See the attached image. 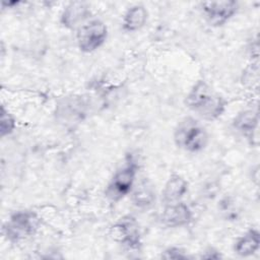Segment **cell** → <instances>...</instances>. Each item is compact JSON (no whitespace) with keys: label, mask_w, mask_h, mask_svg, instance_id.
Here are the masks:
<instances>
[{"label":"cell","mask_w":260,"mask_h":260,"mask_svg":"<svg viewBox=\"0 0 260 260\" xmlns=\"http://www.w3.org/2000/svg\"><path fill=\"white\" fill-rule=\"evenodd\" d=\"M188 182L179 174H172L165 184L162 190V201L165 204L182 201L188 192Z\"/></svg>","instance_id":"11"},{"label":"cell","mask_w":260,"mask_h":260,"mask_svg":"<svg viewBox=\"0 0 260 260\" xmlns=\"http://www.w3.org/2000/svg\"><path fill=\"white\" fill-rule=\"evenodd\" d=\"M138 165L132 154H127L124 165L119 168L108 183L105 196L112 202H118L131 193L137 174Z\"/></svg>","instance_id":"3"},{"label":"cell","mask_w":260,"mask_h":260,"mask_svg":"<svg viewBox=\"0 0 260 260\" xmlns=\"http://www.w3.org/2000/svg\"><path fill=\"white\" fill-rule=\"evenodd\" d=\"M108 38V27L98 18L89 19L77 28L76 42L83 53H91L101 48Z\"/></svg>","instance_id":"5"},{"label":"cell","mask_w":260,"mask_h":260,"mask_svg":"<svg viewBox=\"0 0 260 260\" xmlns=\"http://www.w3.org/2000/svg\"><path fill=\"white\" fill-rule=\"evenodd\" d=\"M110 236L128 250H139L142 245L139 225L131 215L121 217L111 228Z\"/></svg>","instance_id":"6"},{"label":"cell","mask_w":260,"mask_h":260,"mask_svg":"<svg viewBox=\"0 0 260 260\" xmlns=\"http://www.w3.org/2000/svg\"><path fill=\"white\" fill-rule=\"evenodd\" d=\"M161 258L165 259H187L189 258V256L185 253L184 250H182L181 248L178 247H170L168 249H166L162 253H161Z\"/></svg>","instance_id":"16"},{"label":"cell","mask_w":260,"mask_h":260,"mask_svg":"<svg viewBox=\"0 0 260 260\" xmlns=\"http://www.w3.org/2000/svg\"><path fill=\"white\" fill-rule=\"evenodd\" d=\"M209 140L203 125L192 117L182 119L174 130V142L180 149L188 152L203 150Z\"/></svg>","instance_id":"2"},{"label":"cell","mask_w":260,"mask_h":260,"mask_svg":"<svg viewBox=\"0 0 260 260\" xmlns=\"http://www.w3.org/2000/svg\"><path fill=\"white\" fill-rule=\"evenodd\" d=\"M260 247V233L257 229H250L239 237L234 245V251L241 257H249L255 254Z\"/></svg>","instance_id":"12"},{"label":"cell","mask_w":260,"mask_h":260,"mask_svg":"<svg viewBox=\"0 0 260 260\" xmlns=\"http://www.w3.org/2000/svg\"><path fill=\"white\" fill-rule=\"evenodd\" d=\"M206 253H208V254H206V255H202L201 256V258H207V259H217V258H220V254L217 252V251H215V250H213V249H209L208 251H206Z\"/></svg>","instance_id":"17"},{"label":"cell","mask_w":260,"mask_h":260,"mask_svg":"<svg viewBox=\"0 0 260 260\" xmlns=\"http://www.w3.org/2000/svg\"><path fill=\"white\" fill-rule=\"evenodd\" d=\"M15 127H16L15 119L4 108V106H1V110H0V135H1V137L11 134L14 131Z\"/></svg>","instance_id":"15"},{"label":"cell","mask_w":260,"mask_h":260,"mask_svg":"<svg viewBox=\"0 0 260 260\" xmlns=\"http://www.w3.org/2000/svg\"><path fill=\"white\" fill-rule=\"evenodd\" d=\"M258 112L253 110L242 111L233 120L234 129L245 137L251 145H257L258 143Z\"/></svg>","instance_id":"9"},{"label":"cell","mask_w":260,"mask_h":260,"mask_svg":"<svg viewBox=\"0 0 260 260\" xmlns=\"http://www.w3.org/2000/svg\"><path fill=\"white\" fill-rule=\"evenodd\" d=\"M131 192L132 202L139 208H147L155 201V192L153 186L146 178H142L139 183L134 185Z\"/></svg>","instance_id":"14"},{"label":"cell","mask_w":260,"mask_h":260,"mask_svg":"<svg viewBox=\"0 0 260 260\" xmlns=\"http://www.w3.org/2000/svg\"><path fill=\"white\" fill-rule=\"evenodd\" d=\"M41 226L40 216L31 210H17L3 224L2 233L12 243H18L34 236Z\"/></svg>","instance_id":"4"},{"label":"cell","mask_w":260,"mask_h":260,"mask_svg":"<svg viewBox=\"0 0 260 260\" xmlns=\"http://www.w3.org/2000/svg\"><path fill=\"white\" fill-rule=\"evenodd\" d=\"M184 103L190 111L207 121L218 119L226 109V101L204 80H198L191 87Z\"/></svg>","instance_id":"1"},{"label":"cell","mask_w":260,"mask_h":260,"mask_svg":"<svg viewBox=\"0 0 260 260\" xmlns=\"http://www.w3.org/2000/svg\"><path fill=\"white\" fill-rule=\"evenodd\" d=\"M147 16V10L143 5H133L129 7V9L125 12L122 21V27L125 31L128 32L139 30L145 25Z\"/></svg>","instance_id":"13"},{"label":"cell","mask_w":260,"mask_h":260,"mask_svg":"<svg viewBox=\"0 0 260 260\" xmlns=\"http://www.w3.org/2000/svg\"><path fill=\"white\" fill-rule=\"evenodd\" d=\"M239 2L235 0L205 1L200 3L201 11L212 26H221L232 19L239 10Z\"/></svg>","instance_id":"7"},{"label":"cell","mask_w":260,"mask_h":260,"mask_svg":"<svg viewBox=\"0 0 260 260\" xmlns=\"http://www.w3.org/2000/svg\"><path fill=\"white\" fill-rule=\"evenodd\" d=\"M193 219L191 208L184 202L178 201L165 204L160 214V221L168 228H181L188 225Z\"/></svg>","instance_id":"8"},{"label":"cell","mask_w":260,"mask_h":260,"mask_svg":"<svg viewBox=\"0 0 260 260\" xmlns=\"http://www.w3.org/2000/svg\"><path fill=\"white\" fill-rule=\"evenodd\" d=\"M90 15L91 11L87 3L81 1L70 2L64 7L60 15V23L68 29L78 28L89 20Z\"/></svg>","instance_id":"10"}]
</instances>
